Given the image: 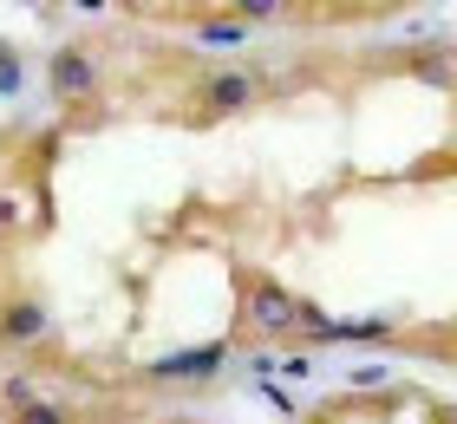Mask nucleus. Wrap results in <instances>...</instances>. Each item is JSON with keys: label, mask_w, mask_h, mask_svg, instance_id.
<instances>
[{"label": "nucleus", "mask_w": 457, "mask_h": 424, "mask_svg": "<svg viewBox=\"0 0 457 424\" xmlns=\"http://www.w3.org/2000/svg\"><path fill=\"white\" fill-rule=\"evenodd\" d=\"M314 424H327V418H314Z\"/></svg>", "instance_id": "6"}, {"label": "nucleus", "mask_w": 457, "mask_h": 424, "mask_svg": "<svg viewBox=\"0 0 457 424\" xmlns=\"http://www.w3.org/2000/svg\"><path fill=\"white\" fill-rule=\"evenodd\" d=\"M196 39L203 46H236V39H248V27L242 20H210V27H196Z\"/></svg>", "instance_id": "4"}, {"label": "nucleus", "mask_w": 457, "mask_h": 424, "mask_svg": "<svg viewBox=\"0 0 457 424\" xmlns=\"http://www.w3.org/2000/svg\"><path fill=\"white\" fill-rule=\"evenodd\" d=\"M295 313H301V301L281 281H248V327L255 333H287Z\"/></svg>", "instance_id": "1"}, {"label": "nucleus", "mask_w": 457, "mask_h": 424, "mask_svg": "<svg viewBox=\"0 0 457 424\" xmlns=\"http://www.w3.org/2000/svg\"><path fill=\"white\" fill-rule=\"evenodd\" d=\"M236 20H242V27H248V20H281V7H275V0H248Z\"/></svg>", "instance_id": "5"}, {"label": "nucleus", "mask_w": 457, "mask_h": 424, "mask_svg": "<svg viewBox=\"0 0 457 424\" xmlns=\"http://www.w3.org/2000/svg\"><path fill=\"white\" fill-rule=\"evenodd\" d=\"M222 359H228V346H190V353L151 359V366H144V378H216Z\"/></svg>", "instance_id": "2"}, {"label": "nucleus", "mask_w": 457, "mask_h": 424, "mask_svg": "<svg viewBox=\"0 0 457 424\" xmlns=\"http://www.w3.org/2000/svg\"><path fill=\"white\" fill-rule=\"evenodd\" d=\"M255 92H262L255 72H210V79H203V112H216V118L222 112H242Z\"/></svg>", "instance_id": "3"}]
</instances>
